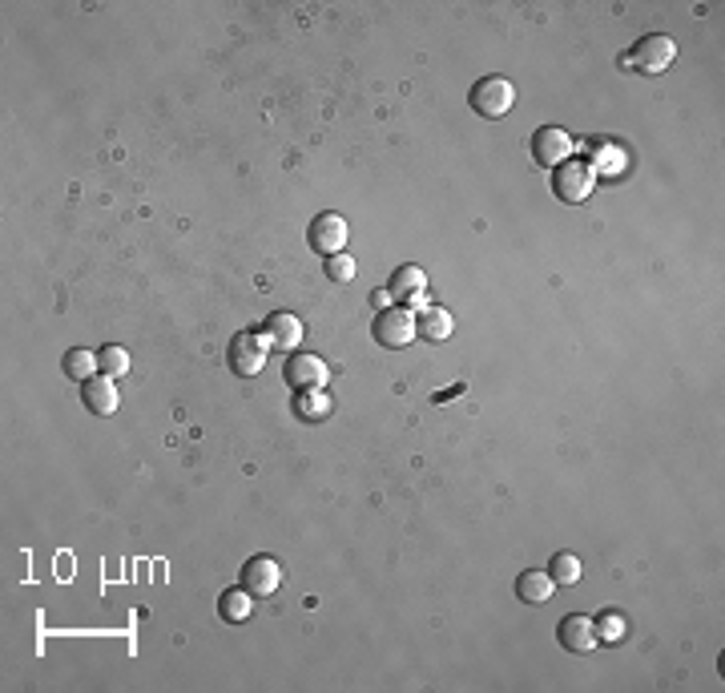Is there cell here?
<instances>
[{
	"mask_svg": "<svg viewBox=\"0 0 725 693\" xmlns=\"http://www.w3.org/2000/svg\"><path fill=\"white\" fill-rule=\"evenodd\" d=\"M468 105H472L476 117L500 121V117H508L512 105H516V85H512L508 77H480V81L468 89Z\"/></svg>",
	"mask_w": 725,
	"mask_h": 693,
	"instance_id": "cell-1",
	"label": "cell"
},
{
	"mask_svg": "<svg viewBox=\"0 0 725 693\" xmlns=\"http://www.w3.org/2000/svg\"><path fill=\"white\" fill-rule=\"evenodd\" d=\"M548 577L556 581V589H568L580 581V557L576 552H556V557L548 561Z\"/></svg>",
	"mask_w": 725,
	"mask_h": 693,
	"instance_id": "cell-18",
	"label": "cell"
},
{
	"mask_svg": "<svg viewBox=\"0 0 725 693\" xmlns=\"http://www.w3.org/2000/svg\"><path fill=\"white\" fill-rule=\"evenodd\" d=\"M97 371L109 375V379H121V375L129 371V351H125L121 343H105V347L97 351Z\"/></svg>",
	"mask_w": 725,
	"mask_h": 693,
	"instance_id": "cell-20",
	"label": "cell"
},
{
	"mask_svg": "<svg viewBox=\"0 0 725 693\" xmlns=\"http://www.w3.org/2000/svg\"><path fill=\"white\" fill-rule=\"evenodd\" d=\"M528 154H532L536 166L556 170V166H564V162L572 158V137H568V129H560V125H540V129L532 133V142H528Z\"/></svg>",
	"mask_w": 725,
	"mask_h": 693,
	"instance_id": "cell-5",
	"label": "cell"
},
{
	"mask_svg": "<svg viewBox=\"0 0 725 693\" xmlns=\"http://www.w3.org/2000/svg\"><path fill=\"white\" fill-rule=\"evenodd\" d=\"M295 411H299V420L319 424V420H327V415H331V399L323 391H299L295 395Z\"/></svg>",
	"mask_w": 725,
	"mask_h": 693,
	"instance_id": "cell-17",
	"label": "cell"
},
{
	"mask_svg": "<svg viewBox=\"0 0 725 693\" xmlns=\"http://www.w3.org/2000/svg\"><path fill=\"white\" fill-rule=\"evenodd\" d=\"M552 593H556V581L548 577V569H524L516 577V597L524 605H548Z\"/></svg>",
	"mask_w": 725,
	"mask_h": 693,
	"instance_id": "cell-15",
	"label": "cell"
},
{
	"mask_svg": "<svg viewBox=\"0 0 725 693\" xmlns=\"http://www.w3.org/2000/svg\"><path fill=\"white\" fill-rule=\"evenodd\" d=\"M262 335L278 351H295L303 343V323H299V315H290V311H274V315H266V331Z\"/></svg>",
	"mask_w": 725,
	"mask_h": 693,
	"instance_id": "cell-13",
	"label": "cell"
},
{
	"mask_svg": "<svg viewBox=\"0 0 725 693\" xmlns=\"http://www.w3.org/2000/svg\"><path fill=\"white\" fill-rule=\"evenodd\" d=\"M593 625H597V641L601 645H621L625 641V617L621 613H601Z\"/></svg>",
	"mask_w": 725,
	"mask_h": 693,
	"instance_id": "cell-21",
	"label": "cell"
},
{
	"mask_svg": "<svg viewBox=\"0 0 725 693\" xmlns=\"http://www.w3.org/2000/svg\"><path fill=\"white\" fill-rule=\"evenodd\" d=\"M347 234H351V230H347V218H343V214H335V210H323V214H315V218H311L307 246H311L315 254L331 258V254H343Z\"/></svg>",
	"mask_w": 725,
	"mask_h": 693,
	"instance_id": "cell-6",
	"label": "cell"
},
{
	"mask_svg": "<svg viewBox=\"0 0 725 693\" xmlns=\"http://www.w3.org/2000/svg\"><path fill=\"white\" fill-rule=\"evenodd\" d=\"M323 270H327L331 283H351L355 279V258L351 254H331V258H323Z\"/></svg>",
	"mask_w": 725,
	"mask_h": 693,
	"instance_id": "cell-22",
	"label": "cell"
},
{
	"mask_svg": "<svg viewBox=\"0 0 725 693\" xmlns=\"http://www.w3.org/2000/svg\"><path fill=\"white\" fill-rule=\"evenodd\" d=\"M266 355H270V339L258 335V331H238V335L230 339V367H234V375H242V379L258 375V371L266 367Z\"/></svg>",
	"mask_w": 725,
	"mask_h": 693,
	"instance_id": "cell-7",
	"label": "cell"
},
{
	"mask_svg": "<svg viewBox=\"0 0 725 693\" xmlns=\"http://www.w3.org/2000/svg\"><path fill=\"white\" fill-rule=\"evenodd\" d=\"M371 335H375V343L379 347H387V351H399V347H407L411 339H415V311H407V307H383L379 315H375V323H371Z\"/></svg>",
	"mask_w": 725,
	"mask_h": 693,
	"instance_id": "cell-4",
	"label": "cell"
},
{
	"mask_svg": "<svg viewBox=\"0 0 725 693\" xmlns=\"http://www.w3.org/2000/svg\"><path fill=\"white\" fill-rule=\"evenodd\" d=\"M452 331H456V319L444 307H431L427 303V307L415 311V335L419 339H427V343H448Z\"/></svg>",
	"mask_w": 725,
	"mask_h": 693,
	"instance_id": "cell-12",
	"label": "cell"
},
{
	"mask_svg": "<svg viewBox=\"0 0 725 693\" xmlns=\"http://www.w3.org/2000/svg\"><path fill=\"white\" fill-rule=\"evenodd\" d=\"M556 641L568 649V653H593L601 641H597V625L585 617V613H568L560 625H556Z\"/></svg>",
	"mask_w": 725,
	"mask_h": 693,
	"instance_id": "cell-10",
	"label": "cell"
},
{
	"mask_svg": "<svg viewBox=\"0 0 725 693\" xmlns=\"http://www.w3.org/2000/svg\"><path fill=\"white\" fill-rule=\"evenodd\" d=\"M673 57H677L673 37H665V33H649V37H641V41H637V45L621 57V65H625V69H633V73L653 77V73H665V69L673 65Z\"/></svg>",
	"mask_w": 725,
	"mask_h": 693,
	"instance_id": "cell-2",
	"label": "cell"
},
{
	"mask_svg": "<svg viewBox=\"0 0 725 693\" xmlns=\"http://www.w3.org/2000/svg\"><path fill=\"white\" fill-rule=\"evenodd\" d=\"M61 367H65V375H69V379L85 383V379H93V375H97V355H93V351H85V347H73V351H65Z\"/></svg>",
	"mask_w": 725,
	"mask_h": 693,
	"instance_id": "cell-19",
	"label": "cell"
},
{
	"mask_svg": "<svg viewBox=\"0 0 725 693\" xmlns=\"http://www.w3.org/2000/svg\"><path fill=\"white\" fill-rule=\"evenodd\" d=\"M218 613H222V621H230V625H242V621H250V613H254V593L250 589H226L222 597H218Z\"/></svg>",
	"mask_w": 725,
	"mask_h": 693,
	"instance_id": "cell-16",
	"label": "cell"
},
{
	"mask_svg": "<svg viewBox=\"0 0 725 693\" xmlns=\"http://www.w3.org/2000/svg\"><path fill=\"white\" fill-rule=\"evenodd\" d=\"M597 190V170L589 162H576L568 158L564 166L552 170V194L568 206H580V202H589V194Z\"/></svg>",
	"mask_w": 725,
	"mask_h": 693,
	"instance_id": "cell-3",
	"label": "cell"
},
{
	"mask_svg": "<svg viewBox=\"0 0 725 693\" xmlns=\"http://www.w3.org/2000/svg\"><path fill=\"white\" fill-rule=\"evenodd\" d=\"M282 379L295 387V391H323L327 379H331V371H327V363H323L319 355H311V351H290V359H286V367H282Z\"/></svg>",
	"mask_w": 725,
	"mask_h": 693,
	"instance_id": "cell-8",
	"label": "cell"
},
{
	"mask_svg": "<svg viewBox=\"0 0 725 693\" xmlns=\"http://www.w3.org/2000/svg\"><path fill=\"white\" fill-rule=\"evenodd\" d=\"M81 403H85V411H93V415H113V411H117V403H121L117 383H113L109 375H93V379H85V383H81Z\"/></svg>",
	"mask_w": 725,
	"mask_h": 693,
	"instance_id": "cell-11",
	"label": "cell"
},
{
	"mask_svg": "<svg viewBox=\"0 0 725 693\" xmlns=\"http://www.w3.org/2000/svg\"><path fill=\"white\" fill-rule=\"evenodd\" d=\"M423 291H427V274L419 266H399L387 283V295L395 303H419L423 307Z\"/></svg>",
	"mask_w": 725,
	"mask_h": 693,
	"instance_id": "cell-14",
	"label": "cell"
},
{
	"mask_svg": "<svg viewBox=\"0 0 725 693\" xmlns=\"http://www.w3.org/2000/svg\"><path fill=\"white\" fill-rule=\"evenodd\" d=\"M278 585H282V565H278L274 557H266V552H258V557H250V561L242 565V589H250L254 601L274 597Z\"/></svg>",
	"mask_w": 725,
	"mask_h": 693,
	"instance_id": "cell-9",
	"label": "cell"
}]
</instances>
